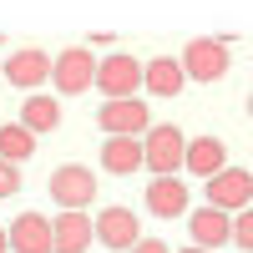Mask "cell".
<instances>
[{
    "mask_svg": "<svg viewBox=\"0 0 253 253\" xmlns=\"http://www.w3.org/2000/svg\"><path fill=\"white\" fill-rule=\"evenodd\" d=\"M31 152H36V137L26 132V126H20V122H0V157L20 167Z\"/></svg>",
    "mask_w": 253,
    "mask_h": 253,
    "instance_id": "ac0fdd59",
    "label": "cell"
},
{
    "mask_svg": "<svg viewBox=\"0 0 253 253\" xmlns=\"http://www.w3.org/2000/svg\"><path fill=\"white\" fill-rule=\"evenodd\" d=\"M20 126H26L31 137L56 132V126H61V101H56V96H46V91H36L31 101H20Z\"/></svg>",
    "mask_w": 253,
    "mask_h": 253,
    "instance_id": "e0dca14e",
    "label": "cell"
},
{
    "mask_svg": "<svg viewBox=\"0 0 253 253\" xmlns=\"http://www.w3.org/2000/svg\"><path fill=\"white\" fill-rule=\"evenodd\" d=\"M96 126H101L107 137H147V126H152V112H147V101H137V96L101 101Z\"/></svg>",
    "mask_w": 253,
    "mask_h": 253,
    "instance_id": "277c9868",
    "label": "cell"
},
{
    "mask_svg": "<svg viewBox=\"0 0 253 253\" xmlns=\"http://www.w3.org/2000/svg\"><path fill=\"white\" fill-rule=\"evenodd\" d=\"M51 198L61 203V213H86V203L96 198V172L81 162H61L51 172Z\"/></svg>",
    "mask_w": 253,
    "mask_h": 253,
    "instance_id": "7a4b0ae2",
    "label": "cell"
},
{
    "mask_svg": "<svg viewBox=\"0 0 253 253\" xmlns=\"http://www.w3.org/2000/svg\"><path fill=\"white\" fill-rule=\"evenodd\" d=\"M182 86H187L182 61H172V56H157V61H147V66H142V91H147V96H177Z\"/></svg>",
    "mask_w": 253,
    "mask_h": 253,
    "instance_id": "9a60e30c",
    "label": "cell"
},
{
    "mask_svg": "<svg viewBox=\"0 0 253 253\" xmlns=\"http://www.w3.org/2000/svg\"><path fill=\"white\" fill-rule=\"evenodd\" d=\"M101 167H107L112 177H132L142 167V142L137 137H107L101 142Z\"/></svg>",
    "mask_w": 253,
    "mask_h": 253,
    "instance_id": "2e32d148",
    "label": "cell"
},
{
    "mask_svg": "<svg viewBox=\"0 0 253 253\" xmlns=\"http://www.w3.org/2000/svg\"><path fill=\"white\" fill-rule=\"evenodd\" d=\"M208 208H218V213H243V208H253L248 167H223L218 177H208Z\"/></svg>",
    "mask_w": 253,
    "mask_h": 253,
    "instance_id": "8992f818",
    "label": "cell"
},
{
    "mask_svg": "<svg viewBox=\"0 0 253 253\" xmlns=\"http://www.w3.org/2000/svg\"><path fill=\"white\" fill-rule=\"evenodd\" d=\"M228 167V147L218 137H198V142H187V152H182V172H193V177H218Z\"/></svg>",
    "mask_w": 253,
    "mask_h": 253,
    "instance_id": "5bb4252c",
    "label": "cell"
},
{
    "mask_svg": "<svg viewBox=\"0 0 253 253\" xmlns=\"http://www.w3.org/2000/svg\"><path fill=\"white\" fill-rule=\"evenodd\" d=\"M96 238L107 243L112 253H132L137 243H142V228H137V213L132 208H107V213H96Z\"/></svg>",
    "mask_w": 253,
    "mask_h": 253,
    "instance_id": "ba28073f",
    "label": "cell"
},
{
    "mask_svg": "<svg viewBox=\"0 0 253 253\" xmlns=\"http://www.w3.org/2000/svg\"><path fill=\"white\" fill-rule=\"evenodd\" d=\"M177 61H182L187 81H218V76H228V46L223 41H187V51Z\"/></svg>",
    "mask_w": 253,
    "mask_h": 253,
    "instance_id": "52a82bcc",
    "label": "cell"
},
{
    "mask_svg": "<svg viewBox=\"0 0 253 253\" xmlns=\"http://www.w3.org/2000/svg\"><path fill=\"white\" fill-rule=\"evenodd\" d=\"M51 238H56V253H86L96 243V218L61 213V218H51Z\"/></svg>",
    "mask_w": 253,
    "mask_h": 253,
    "instance_id": "7c38bea8",
    "label": "cell"
},
{
    "mask_svg": "<svg viewBox=\"0 0 253 253\" xmlns=\"http://www.w3.org/2000/svg\"><path fill=\"white\" fill-rule=\"evenodd\" d=\"M233 243H238L243 253H253V208H243V213L233 218Z\"/></svg>",
    "mask_w": 253,
    "mask_h": 253,
    "instance_id": "d6986e66",
    "label": "cell"
},
{
    "mask_svg": "<svg viewBox=\"0 0 253 253\" xmlns=\"http://www.w3.org/2000/svg\"><path fill=\"white\" fill-rule=\"evenodd\" d=\"M182 253H208V248H193V243H187V248H182Z\"/></svg>",
    "mask_w": 253,
    "mask_h": 253,
    "instance_id": "603a6c76",
    "label": "cell"
},
{
    "mask_svg": "<svg viewBox=\"0 0 253 253\" xmlns=\"http://www.w3.org/2000/svg\"><path fill=\"white\" fill-rule=\"evenodd\" d=\"M51 81H56L61 96H81L86 86H96V56L86 46H71V51L51 56Z\"/></svg>",
    "mask_w": 253,
    "mask_h": 253,
    "instance_id": "3957f363",
    "label": "cell"
},
{
    "mask_svg": "<svg viewBox=\"0 0 253 253\" xmlns=\"http://www.w3.org/2000/svg\"><path fill=\"white\" fill-rule=\"evenodd\" d=\"M5 81H10V86H20V91H41V86L51 81V56L36 51V46L15 51V56L5 61Z\"/></svg>",
    "mask_w": 253,
    "mask_h": 253,
    "instance_id": "30bf717a",
    "label": "cell"
},
{
    "mask_svg": "<svg viewBox=\"0 0 253 253\" xmlns=\"http://www.w3.org/2000/svg\"><path fill=\"white\" fill-rule=\"evenodd\" d=\"M182 152H187V137L177 132L172 122L147 126V137H142V167L152 177H177L182 172Z\"/></svg>",
    "mask_w": 253,
    "mask_h": 253,
    "instance_id": "6da1fadb",
    "label": "cell"
},
{
    "mask_svg": "<svg viewBox=\"0 0 253 253\" xmlns=\"http://www.w3.org/2000/svg\"><path fill=\"white\" fill-rule=\"evenodd\" d=\"M0 253H10V238H5V228H0Z\"/></svg>",
    "mask_w": 253,
    "mask_h": 253,
    "instance_id": "7402d4cb",
    "label": "cell"
},
{
    "mask_svg": "<svg viewBox=\"0 0 253 253\" xmlns=\"http://www.w3.org/2000/svg\"><path fill=\"white\" fill-rule=\"evenodd\" d=\"M147 213L152 218H187V182L182 177H152L147 182Z\"/></svg>",
    "mask_w": 253,
    "mask_h": 253,
    "instance_id": "4fadbf2b",
    "label": "cell"
},
{
    "mask_svg": "<svg viewBox=\"0 0 253 253\" xmlns=\"http://www.w3.org/2000/svg\"><path fill=\"white\" fill-rule=\"evenodd\" d=\"M5 238H10V253H56L51 218H41V213H20L5 228Z\"/></svg>",
    "mask_w": 253,
    "mask_h": 253,
    "instance_id": "9c48e42d",
    "label": "cell"
},
{
    "mask_svg": "<svg viewBox=\"0 0 253 253\" xmlns=\"http://www.w3.org/2000/svg\"><path fill=\"white\" fill-rule=\"evenodd\" d=\"M187 233H193V248L213 253L218 243H233V218L218 213V208H193L187 213Z\"/></svg>",
    "mask_w": 253,
    "mask_h": 253,
    "instance_id": "8fae6325",
    "label": "cell"
},
{
    "mask_svg": "<svg viewBox=\"0 0 253 253\" xmlns=\"http://www.w3.org/2000/svg\"><path fill=\"white\" fill-rule=\"evenodd\" d=\"M96 91L107 96V101H122V96H137L142 91V61L137 56H107V61H96Z\"/></svg>",
    "mask_w": 253,
    "mask_h": 253,
    "instance_id": "5b68a950",
    "label": "cell"
},
{
    "mask_svg": "<svg viewBox=\"0 0 253 253\" xmlns=\"http://www.w3.org/2000/svg\"><path fill=\"white\" fill-rule=\"evenodd\" d=\"M20 193V167L0 157V198H15Z\"/></svg>",
    "mask_w": 253,
    "mask_h": 253,
    "instance_id": "ffe728a7",
    "label": "cell"
},
{
    "mask_svg": "<svg viewBox=\"0 0 253 253\" xmlns=\"http://www.w3.org/2000/svg\"><path fill=\"white\" fill-rule=\"evenodd\" d=\"M248 117H253V96H248Z\"/></svg>",
    "mask_w": 253,
    "mask_h": 253,
    "instance_id": "cb8c5ba5",
    "label": "cell"
},
{
    "mask_svg": "<svg viewBox=\"0 0 253 253\" xmlns=\"http://www.w3.org/2000/svg\"><path fill=\"white\" fill-rule=\"evenodd\" d=\"M132 253H172V248H167V243H162V238H142V243H137V248H132Z\"/></svg>",
    "mask_w": 253,
    "mask_h": 253,
    "instance_id": "44dd1931",
    "label": "cell"
}]
</instances>
